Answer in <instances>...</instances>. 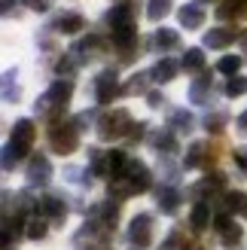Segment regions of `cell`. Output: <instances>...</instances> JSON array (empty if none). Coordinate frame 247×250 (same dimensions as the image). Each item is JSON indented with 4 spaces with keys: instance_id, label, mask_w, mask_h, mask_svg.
<instances>
[{
    "instance_id": "1",
    "label": "cell",
    "mask_w": 247,
    "mask_h": 250,
    "mask_svg": "<svg viewBox=\"0 0 247 250\" xmlns=\"http://www.w3.org/2000/svg\"><path fill=\"white\" fill-rule=\"evenodd\" d=\"M70 95H73V83H70V80H55V83L46 89L43 98H37V104H34L37 116H43V119H52V122H55V119L67 110Z\"/></svg>"
},
{
    "instance_id": "2",
    "label": "cell",
    "mask_w": 247,
    "mask_h": 250,
    "mask_svg": "<svg viewBox=\"0 0 247 250\" xmlns=\"http://www.w3.org/2000/svg\"><path fill=\"white\" fill-rule=\"evenodd\" d=\"M131 125H134V122H131V116H128V110H125V107H116V110H110V113H104L101 119H98V137H101V141L125 137Z\"/></svg>"
},
{
    "instance_id": "3",
    "label": "cell",
    "mask_w": 247,
    "mask_h": 250,
    "mask_svg": "<svg viewBox=\"0 0 247 250\" xmlns=\"http://www.w3.org/2000/svg\"><path fill=\"white\" fill-rule=\"evenodd\" d=\"M49 144L58 156H70L77 153L80 146V128L77 125H64V122H55L52 128H49Z\"/></svg>"
},
{
    "instance_id": "4",
    "label": "cell",
    "mask_w": 247,
    "mask_h": 250,
    "mask_svg": "<svg viewBox=\"0 0 247 250\" xmlns=\"http://www.w3.org/2000/svg\"><path fill=\"white\" fill-rule=\"evenodd\" d=\"M128 244L134 250H146L153 244V214H138L128 226Z\"/></svg>"
},
{
    "instance_id": "5",
    "label": "cell",
    "mask_w": 247,
    "mask_h": 250,
    "mask_svg": "<svg viewBox=\"0 0 247 250\" xmlns=\"http://www.w3.org/2000/svg\"><path fill=\"white\" fill-rule=\"evenodd\" d=\"M122 180L128 183L131 195H134V192H146V189H150V186H153L150 168H146L144 162H128V168H125V174H122Z\"/></svg>"
},
{
    "instance_id": "6",
    "label": "cell",
    "mask_w": 247,
    "mask_h": 250,
    "mask_svg": "<svg viewBox=\"0 0 247 250\" xmlns=\"http://www.w3.org/2000/svg\"><path fill=\"white\" fill-rule=\"evenodd\" d=\"M119 83H116V70H101L95 77V101L98 104H110L119 95Z\"/></svg>"
},
{
    "instance_id": "7",
    "label": "cell",
    "mask_w": 247,
    "mask_h": 250,
    "mask_svg": "<svg viewBox=\"0 0 247 250\" xmlns=\"http://www.w3.org/2000/svg\"><path fill=\"white\" fill-rule=\"evenodd\" d=\"M34 210H37V217H43L49 223H64V217H67V205L58 195H43Z\"/></svg>"
},
{
    "instance_id": "8",
    "label": "cell",
    "mask_w": 247,
    "mask_h": 250,
    "mask_svg": "<svg viewBox=\"0 0 247 250\" xmlns=\"http://www.w3.org/2000/svg\"><path fill=\"white\" fill-rule=\"evenodd\" d=\"M52 177V162H49L43 153H34L31 162H28V183L31 186H43Z\"/></svg>"
},
{
    "instance_id": "9",
    "label": "cell",
    "mask_w": 247,
    "mask_h": 250,
    "mask_svg": "<svg viewBox=\"0 0 247 250\" xmlns=\"http://www.w3.org/2000/svg\"><path fill=\"white\" fill-rule=\"evenodd\" d=\"M104 21L110 24V31H119L125 24H134V0H125V3H116L113 9H107Z\"/></svg>"
},
{
    "instance_id": "10",
    "label": "cell",
    "mask_w": 247,
    "mask_h": 250,
    "mask_svg": "<svg viewBox=\"0 0 247 250\" xmlns=\"http://www.w3.org/2000/svg\"><path fill=\"white\" fill-rule=\"evenodd\" d=\"M177 16H180V24H183L186 31H199L202 24H205V16H207V12H205V3H202V0H192V3H186V6L177 12Z\"/></svg>"
},
{
    "instance_id": "11",
    "label": "cell",
    "mask_w": 247,
    "mask_h": 250,
    "mask_svg": "<svg viewBox=\"0 0 247 250\" xmlns=\"http://www.w3.org/2000/svg\"><path fill=\"white\" fill-rule=\"evenodd\" d=\"M82 28H85V19L80 16V12H61L49 31H58V34H80Z\"/></svg>"
},
{
    "instance_id": "12",
    "label": "cell",
    "mask_w": 247,
    "mask_h": 250,
    "mask_svg": "<svg viewBox=\"0 0 247 250\" xmlns=\"http://www.w3.org/2000/svg\"><path fill=\"white\" fill-rule=\"evenodd\" d=\"M235 37H238L235 28H214L205 34V46L207 49H226L229 43H235Z\"/></svg>"
},
{
    "instance_id": "13",
    "label": "cell",
    "mask_w": 247,
    "mask_h": 250,
    "mask_svg": "<svg viewBox=\"0 0 247 250\" xmlns=\"http://www.w3.org/2000/svg\"><path fill=\"white\" fill-rule=\"evenodd\" d=\"M34 137H37V125H34V119H19L16 125H12V137H9V141H16V144H21V146L31 149Z\"/></svg>"
},
{
    "instance_id": "14",
    "label": "cell",
    "mask_w": 247,
    "mask_h": 250,
    "mask_svg": "<svg viewBox=\"0 0 247 250\" xmlns=\"http://www.w3.org/2000/svg\"><path fill=\"white\" fill-rule=\"evenodd\" d=\"M156 198H159V210H162V214H168V217L177 214V208H180V192L174 189V186H162V189L156 192Z\"/></svg>"
},
{
    "instance_id": "15",
    "label": "cell",
    "mask_w": 247,
    "mask_h": 250,
    "mask_svg": "<svg viewBox=\"0 0 247 250\" xmlns=\"http://www.w3.org/2000/svg\"><path fill=\"white\" fill-rule=\"evenodd\" d=\"M207 144H192L189 146V153H186V168H202V165H207V162H214V156L217 153H207Z\"/></svg>"
},
{
    "instance_id": "16",
    "label": "cell",
    "mask_w": 247,
    "mask_h": 250,
    "mask_svg": "<svg viewBox=\"0 0 247 250\" xmlns=\"http://www.w3.org/2000/svg\"><path fill=\"white\" fill-rule=\"evenodd\" d=\"M177 70H180V64H177L174 58H162L150 73H153V83H171V80L177 77Z\"/></svg>"
},
{
    "instance_id": "17",
    "label": "cell",
    "mask_w": 247,
    "mask_h": 250,
    "mask_svg": "<svg viewBox=\"0 0 247 250\" xmlns=\"http://www.w3.org/2000/svg\"><path fill=\"white\" fill-rule=\"evenodd\" d=\"M189 101L192 104H211V80H207V77L192 80V85H189Z\"/></svg>"
},
{
    "instance_id": "18",
    "label": "cell",
    "mask_w": 247,
    "mask_h": 250,
    "mask_svg": "<svg viewBox=\"0 0 247 250\" xmlns=\"http://www.w3.org/2000/svg\"><path fill=\"white\" fill-rule=\"evenodd\" d=\"M153 46L162 49V52H171V49L180 46V37H177V31H171V28H159L156 37H153Z\"/></svg>"
},
{
    "instance_id": "19",
    "label": "cell",
    "mask_w": 247,
    "mask_h": 250,
    "mask_svg": "<svg viewBox=\"0 0 247 250\" xmlns=\"http://www.w3.org/2000/svg\"><path fill=\"white\" fill-rule=\"evenodd\" d=\"M24 153H28V146H21V144H16V141H9L6 149H3V171H12V168H16L19 162L24 159Z\"/></svg>"
},
{
    "instance_id": "20",
    "label": "cell",
    "mask_w": 247,
    "mask_h": 250,
    "mask_svg": "<svg viewBox=\"0 0 247 250\" xmlns=\"http://www.w3.org/2000/svg\"><path fill=\"white\" fill-rule=\"evenodd\" d=\"M207 223H211V205H207V202H195L192 217H189V226H192L195 232H202Z\"/></svg>"
},
{
    "instance_id": "21",
    "label": "cell",
    "mask_w": 247,
    "mask_h": 250,
    "mask_svg": "<svg viewBox=\"0 0 247 250\" xmlns=\"http://www.w3.org/2000/svg\"><path fill=\"white\" fill-rule=\"evenodd\" d=\"M192 125H195V119H192V113H186V110H174V113L168 116V128L171 131H192Z\"/></svg>"
},
{
    "instance_id": "22",
    "label": "cell",
    "mask_w": 247,
    "mask_h": 250,
    "mask_svg": "<svg viewBox=\"0 0 247 250\" xmlns=\"http://www.w3.org/2000/svg\"><path fill=\"white\" fill-rule=\"evenodd\" d=\"M150 80H153V73H134V77L122 85V92H125V95H146Z\"/></svg>"
},
{
    "instance_id": "23",
    "label": "cell",
    "mask_w": 247,
    "mask_h": 250,
    "mask_svg": "<svg viewBox=\"0 0 247 250\" xmlns=\"http://www.w3.org/2000/svg\"><path fill=\"white\" fill-rule=\"evenodd\" d=\"M153 146L156 149H165V153H177V137L171 128H162V131H156L153 134Z\"/></svg>"
},
{
    "instance_id": "24",
    "label": "cell",
    "mask_w": 247,
    "mask_h": 250,
    "mask_svg": "<svg viewBox=\"0 0 247 250\" xmlns=\"http://www.w3.org/2000/svg\"><path fill=\"white\" fill-rule=\"evenodd\" d=\"M171 3H174V0H150V3H146V19H150V21H162L171 12Z\"/></svg>"
},
{
    "instance_id": "25",
    "label": "cell",
    "mask_w": 247,
    "mask_h": 250,
    "mask_svg": "<svg viewBox=\"0 0 247 250\" xmlns=\"http://www.w3.org/2000/svg\"><path fill=\"white\" fill-rule=\"evenodd\" d=\"M183 70H189V73L205 70V55H202V49H186V55H183Z\"/></svg>"
},
{
    "instance_id": "26",
    "label": "cell",
    "mask_w": 247,
    "mask_h": 250,
    "mask_svg": "<svg viewBox=\"0 0 247 250\" xmlns=\"http://www.w3.org/2000/svg\"><path fill=\"white\" fill-rule=\"evenodd\" d=\"M226 205H229V210H232V214H241V217H247V192H229Z\"/></svg>"
},
{
    "instance_id": "27",
    "label": "cell",
    "mask_w": 247,
    "mask_h": 250,
    "mask_svg": "<svg viewBox=\"0 0 247 250\" xmlns=\"http://www.w3.org/2000/svg\"><path fill=\"white\" fill-rule=\"evenodd\" d=\"M226 95L229 98H241V95H247V77H229V83H226Z\"/></svg>"
},
{
    "instance_id": "28",
    "label": "cell",
    "mask_w": 247,
    "mask_h": 250,
    "mask_svg": "<svg viewBox=\"0 0 247 250\" xmlns=\"http://www.w3.org/2000/svg\"><path fill=\"white\" fill-rule=\"evenodd\" d=\"M238 67H241V55H226V58H220V64H217V70L229 73V77H235Z\"/></svg>"
},
{
    "instance_id": "29",
    "label": "cell",
    "mask_w": 247,
    "mask_h": 250,
    "mask_svg": "<svg viewBox=\"0 0 247 250\" xmlns=\"http://www.w3.org/2000/svg\"><path fill=\"white\" fill-rule=\"evenodd\" d=\"M46 223H49V220H43V217H37V220L28 223V238H31V241L46 238Z\"/></svg>"
},
{
    "instance_id": "30",
    "label": "cell",
    "mask_w": 247,
    "mask_h": 250,
    "mask_svg": "<svg viewBox=\"0 0 247 250\" xmlns=\"http://www.w3.org/2000/svg\"><path fill=\"white\" fill-rule=\"evenodd\" d=\"M220 235H223V244L226 247H235L241 238H244V232H241V226H235V223H232V226H226L223 232H220Z\"/></svg>"
},
{
    "instance_id": "31",
    "label": "cell",
    "mask_w": 247,
    "mask_h": 250,
    "mask_svg": "<svg viewBox=\"0 0 247 250\" xmlns=\"http://www.w3.org/2000/svg\"><path fill=\"white\" fill-rule=\"evenodd\" d=\"M241 12V0H223V6L217 9V19H232Z\"/></svg>"
},
{
    "instance_id": "32",
    "label": "cell",
    "mask_w": 247,
    "mask_h": 250,
    "mask_svg": "<svg viewBox=\"0 0 247 250\" xmlns=\"http://www.w3.org/2000/svg\"><path fill=\"white\" fill-rule=\"evenodd\" d=\"M223 125H226V113H214V116H207V119H205V128H207V131H214V134L223 131Z\"/></svg>"
},
{
    "instance_id": "33",
    "label": "cell",
    "mask_w": 247,
    "mask_h": 250,
    "mask_svg": "<svg viewBox=\"0 0 247 250\" xmlns=\"http://www.w3.org/2000/svg\"><path fill=\"white\" fill-rule=\"evenodd\" d=\"M12 77H16V73H6V80H3V98H6V101L12 104V101H19V85H16V89H12Z\"/></svg>"
},
{
    "instance_id": "34",
    "label": "cell",
    "mask_w": 247,
    "mask_h": 250,
    "mask_svg": "<svg viewBox=\"0 0 247 250\" xmlns=\"http://www.w3.org/2000/svg\"><path fill=\"white\" fill-rule=\"evenodd\" d=\"M232 159H235V165H238V168L247 174V146H238L235 153H232Z\"/></svg>"
},
{
    "instance_id": "35",
    "label": "cell",
    "mask_w": 247,
    "mask_h": 250,
    "mask_svg": "<svg viewBox=\"0 0 247 250\" xmlns=\"http://www.w3.org/2000/svg\"><path fill=\"white\" fill-rule=\"evenodd\" d=\"M146 134V122H138V125H131V128H128V141H141V137Z\"/></svg>"
},
{
    "instance_id": "36",
    "label": "cell",
    "mask_w": 247,
    "mask_h": 250,
    "mask_svg": "<svg viewBox=\"0 0 247 250\" xmlns=\"http://www.w3.org/2000/svg\"><path fill=\"white\" fill-rule=\"evenodd\" d=\"M31 9H37V12H46L49 6H52V0H24Z\"/></svg>"
},
{
    "instance_id": "37",
    "label": "cell",
    "mask_w": 247,
    "mask_h": 250,
    "mask_svg": "<svg viewBox=\"0 0 247 250\" xmlns=\"http://www.w3.org/2000/svg\"><path fill=\"white\" fill-rule=\"evenodd\" d=\"M146 101H150V107H162V104H165V98L159 95V92H146Z\"/></svg>"
},
{
    "instance_id": "38",
    "label": "cell",
    "mask_w": 247,
    "mask_h": 250,
    "mask_svg": "<svg viewBox=\"0 0 247 250\" xmlns=\"http://www.w3.org/2000/svg\"><path fill=\"white\" fill-rule=\"evenodd\" d=\"M235 125H238V131H241V134L247 137V110H244V113H241V116L235 119Z\"/></svg>"
},
{
    "instance_id": "39",
    "label": "cell",
    "mask_w": 247,
    "mask_h": 250,
    "mask_svg": "<svg viewBox=\"0 0 247 250\" xmlns=\"http://www.w3.org/2000/svg\"><path fill=\"white\" fill-rule=\"evenodd\" d=\"M12 6H19V0H3V12L12 16Z\"/></svg>"
},
{
    "instance_id": "40",
    "label": "cell",
    "mask_w": 247,
    "mask_h": 250,
    "mask_svg": "<svg viewBox=\"0 0 247 250\" xmlns=\"http://www.w3.org/2000/svg\"><path fill=\"white\" fill-rule=\"evenodd\" d=\"M183 250H202V247H183Z\"/></svg>"
},
{
    "instance_id": "41",
    "label": "cell",
    "mask_w": 247,
    "mask_h": 250,
    "mask_svg": "<svg viewBox=\"0 0 247 250\" xmlns=\"http://www.w3.org/2000/svg\"><path fill=\"white\" fill-rule=\"evenodd\" d=\"M92 250H107V247H92Z\"/></svg>"
}]
</instances>
